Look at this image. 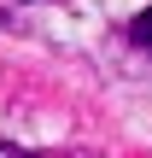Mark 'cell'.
I'll use <instances>...</instances> for the list:
<instances>
[{"label":"cell","instance_id":"cell-1","mask_svg":"<svg viewBox=\"0 0 152 158\" xmlns=\"http://www.w3.org/2000/svg\"><path fill=\"white\" fill-rule=\"evenodd\" d=\"M129 35H135L141 47H152V6H146V12H141V18H135V23H129Z\"/></svg>","mask_w":152,"mask_h":158},{"label":"cell","instance_id":"cell-2","mask_svg":"<svg viewBox=\"0 0 152 158\" xmlns=\"http://www.w3.org/2000/svg\"><path fill=\"white\" fill-rule=\"evenodd\" d=\"M0 158H41V152H23V147H6L0 141Z\"/></svg>","mask_w":152,"mask_h":158},{"label":"cell","instance_id":"cell-3","mask_svg":"<svg viewBox=\"0 0 152 158\" xmlns=\"http://www.w3.org/2000/svg\"><path fill=\"white\" fill-rule=\"evenodd\" d=\"M0 23H6V12H0Z\"/></svg>","mask_w":152,"mask_h":158}]
</instances>
